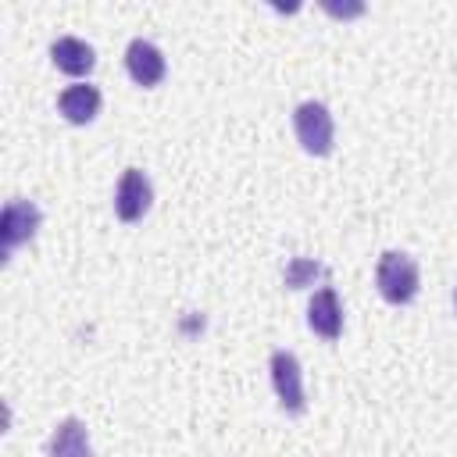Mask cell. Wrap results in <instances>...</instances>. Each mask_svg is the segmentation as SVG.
Listing matches in <instances>:
<instances>
[{
	"label": "cell",
	"mask_w": 457,
	"mask_h": 457,
	"mask_svg": "<svg viewBox=\"0 0 457 457\" xmlns=\"http://www.w3.org/2000/svg\"><path fill=\"white\" fill-rule=\"evenodd\" d=\"M39 221H43V214H39V207H36L32 200L14 196V200L4 204V218H0V246H4V261L39 232Z\"/></svg>",
	"instance_id": "cell-3"
},
{
	"label": "cell",
	"mask_w": 457,
	"mask_h": 457,
	"mask_svg": "<svg viewBox=\"0 0 457 457\" xmlns=\"http://www.w3.org/2000/svg\"><path fill=\"white\" fill-rule=\"evenodd\" d=\"M293 132L300 139V146L314 157L332 154V139H336V121L328 114V107L321 100H303L293 111Z\"/></svg>",
	"instance_id": "cell-2"
},
{
	"label": "cell",
	"mask_w": 457,
	"mask_h": 457,
	"mask_svg": "<svg viewBox=\"0 0 457 457\" xmlns=\"http://www.w3.org/2000/svg\"><path fill=\"white\" fill-rule=\"evenodd\" d=\"M50 457H93L89 432L79 418H64L50 436Z\"/></svg>",
	"instance_id": "cell-10"
},
{
	"label": "cell",
	"mask_w": 457,
	"mask_h": 457,
	"mask_svg": "<svg viewBox=\"0 0 457 457\" xmlns=\"http://www.w3.org/2000/svg\"><path fill=\"white\" fill-rule=\"evenodd\" d=\"M453 307H457V293H453Z\"/></svg>",
	"instance_id": "cell-12"
},
{
	"label": "cell",
	"mask_w": 457,
	"mask_h": 457,
	"mask_svg": "<svg viewBox=\"0 0 457 457\" xmlns=\"http://www.w3.org/2000/svg\"><path fill=\"white\" fill-rule=\"evenodd\" d=\"M150 200H154L150 179L139 168H125L118 179V189H114V214L121 221H139L150 211Z\"/></svg>",
	"instance_id": "cell-5"
},
{
	"label": "cell",
	"mask_w": 457,
	"mask_h": 457,
	"mask_svg": "<svg viewBox=\"0 0 457 457\" xmlns=\"http://www.w3.org/2000/svg\"><path fill=\"white\" fill-rule=\"evenodd\" d=\"M271 386L278 393L282 411L289 414H303L307 411V396H303V375H300V361L289 350H275L271 353Z\"/></svg>",
	"instance_id": "cell-4"
},
{
	"label": "cell",
	"mask_w": 457,
	"mask_h": 457,
	"mask_svg": "<svg viewBox=\"0 0 457 457\" xmlns=\"http://www.w3.org/2000/svg\"><path fill=\"white\" fill-rule=\"evenodd\" d=\"M50 57L64 75H89L96 64V50L79 36H61L50 43Z\"/></svg>",
	"instance_id": "cell-8"
},
{
	"label": "cell",
	"mask_w": 457,
	"mask_h": 457,
	"mask_svg": "<svg viewBox=\"0 0 457 457\" xmlns=\"http://www.w3.org/2000/svg\"><path fill=\"white\" fill-rule=\"evenodd\" d=\"M375 286H378L386 303H396V307L411 303L418 296V286H421L414 257H407L400 250H386L378 257V264H375Z\"/></svg>",
	"instance_id": "cell-1"
},
{
	"label": "cell",
	"mask_w": 457,
	"mask_h": 457,
	"mask_svg": "<svg viewBox=\"0 0 457 457\" xmlns=\"http://www.w3.org/2000/svg\"><path fill=\"white\" fill-rule=\"evenodd\" d=\"M125 68H129V75H132L136 86H157L164 79V71H168V61H164V54L150 39L136 36L125 46Z\"/></svg>",
	"instance_id": "cell-6"
},
{
	"label": "cell",
	"mask_w": 457,
	"mask_h": 457,
	"mask_svg": "<svg viewBox=\"0 0 457 457\" xmlns=\"http://www.w3.org/2000/svg\"><path fill=\"white\" fill-rule=\"evenodd\" d=\"M318 275H325V268L318 261H307V257H293L286 264V286L289 289H303L307 282H314Z\"/></svg>",
	"instance_id": "cell-11"
},
{
	"label": "cell",
	"mask_w": 457,
	"mask_h": 457,
	"mask_svg": "<svg viewBox=\"0 0 457 457\" xmlns=\"http://www.w3.org/2000/svg\"><path fill=\"white\" fill-rule=\"evenodd\" d=\"M57 107L71 125H89L100 114V89L89 82H75L57 96Z\"/></svg>",
	"instance_id": "cell-9"
},
{
	"label": "cell",
	"mask_w": 457,
	"mask_h": 457,
	"mask_svg": "<svg viewBox=\"0 0 457 457\" xmlns=\"http://www.w3.org/2000/svg\"><path fill=\"white\" fill-rule=\"evenodd\" d=\"M307 325L321 339H339V332H343V303H339V293L332 286H321L311 296V303H307Z\"/></svg>",
	"instance_id": "cell-7"
}]
</instances>
